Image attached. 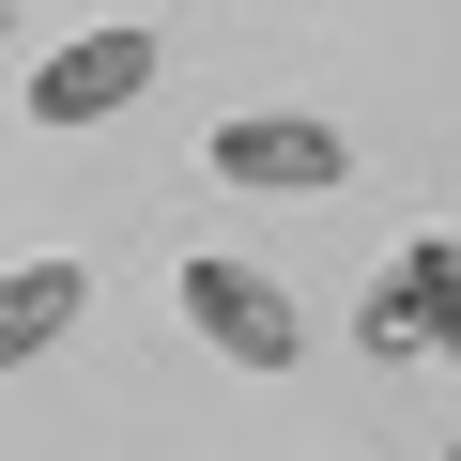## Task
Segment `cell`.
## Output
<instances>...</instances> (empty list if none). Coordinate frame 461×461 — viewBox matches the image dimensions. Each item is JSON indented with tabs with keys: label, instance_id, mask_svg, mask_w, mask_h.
Instances as JSON below:
<instances>
[{
	"label": "cell",
	"instance_id": "cell-1",
	"mask_svg": "<svg viewBox=\"0 0 461 461\" xmlns=\"http://www.w3.org/2000/svg\"><path fill=\"white\" fill-rule=\"evenodd\" d=\"M200 169H215V185H277V200H323L354 154H339V123H308V108H230V123L200 139Z\"/></svg>",
	"mask_w": 461,
	"mask_h": 461
},
{
	"label": "cell",
	"instance_id": "cell-2",
	"mask_svg": "<svg viewBox=\"0 0 461 461\" xmlns=\"http://www.w3.org/2000/svg\"><path fill=\"white\" fill-rule=\"evenodd\" d=\"M169 293H185V323L215 339V354H247V369H293V293L277 277H247V262H169Z\"/></svg>",
	"mask_w": 461,
	"mask_h": 461
},
{
	"label": "cell",
	"instance_id": "cell-3",
	"mask_svg": "<svg viewBox=\"0 0 461 461\" xmlns=\"http://www.w3.org/2000/svg\"><path fill=\"white\" fill-rule=\"evenodd\" d=\"M139 77H154V32H77L32 62V123H108V108H139Z\"/></svg>",
	"mask_w": 461,
	"mask_h": 461
},
{
	"label": "cell",
	"instance_id": "cell-4",
	"mask_svg": "<svg viewBox=\"0 0 461 461\" xmlns=\"http://www.w3.org/2000/svg\"><path fill=\"white\" fill-rule=\"evenodd\" d=\"M77 308H93V262H16V277H0V369L62 354V339H77Z\"/></svg>",
	"mask_w": 461,
	"mask_h": 461
},
{
	"label": "cell",
	"instance_id": "cell-5",
	"mask_svg": "<svg viewBox=\"0 0 461 461\" xmlns=\"http://www.w3.org/2000/svg\"><path fill=\"white\" fill-rule=\"evenodd\" d=\"M384 277L415 293V323H430V354H461V230H415V247H400Z\"/></svg>",
	"mask_w": 461,
	"mask_h": 461
},
{
	"label": "cell",
	"instance_id": "cell-6",
	"mask_svg": "<svg viewBox=\"0 0 461 461\" xmlns=\"http://www.w3.org/2000/svg\"><path fill=\"white\" fill-rule=\"evenodd\" d=\"M354 339H369V354H430V323H415V293H400V277H369V308H354Z\"/></svg>",
	"mask_w": 461,
	"mask_h": 461
},
{
	"label": "cell",
	"instance_id": "cell-7",
	"mask_svg": "<svg viewBox=\"0 0 461 461\" xmlns=\"http://www.w3.org/2000/svg\"><path fill=\"white\" fill-rule=\"evenodd\" d=\"M0 32H16V16H0Z\"/></svg>",
	"mask_w": 461,
	"mask_h": 461
},
{
	"label": "cell",
	"instance_id": "cell-8",
	"mask_svg": "<svg viewBox=\"0 0 461 461\" xmlns=\"http://www.w3.org/2000/svg\"><path fill=\"white\" fill-rule=\"evenodd\" d=\"M446 461H461V446H446Z\"/></svg>",
	"mask_w": 461,
	"mask_h": 461
}]
</instances>
